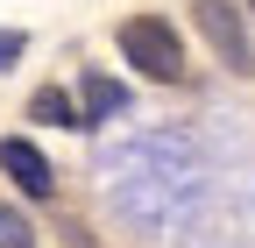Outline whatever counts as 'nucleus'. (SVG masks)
<instances>
[{"instance_id":"7ed1b4c3","label":"nucleus","mask_w":255,"mask_h":248,"mask_svg":"<svg viewBox=\"0 0 255 248\" xmlns=\"http://www.w3.org/2000/svg\"><path fill=\"white\" fill-rule=\"evenodd\" d=\"M0 170H7V177H14V192H21V199H36V206L57 192V170H50V156H43L28 135H7V142H0Z\"/></svg>"},{"instance_id":"20e7f679","label":"nucleus","mask_w":255,"mask_h":248,"mask_svg":"<svg viewBox=\"0 0 255 248\" xmlns=\"http://www.w3.org/2000/svg\"><path fill=\"white\" fill-rule=\"evenodd\" d=\"M28 121H43V128H85V114L64 100V85H43L36 100H28Z\"/></svg>"},{"instance_id":"f257e3e1","label":"nucleus","mask_w":255,"mask_h":248,"mask_svg":"<svg viewBox=\"0 0 255 248\" xmlns=\"http://www.w3.org/2000/svg\"><path fill=\"white\" fill-rule=\"evenodd\" d=\"M114 43L128 57V71H142L156 85H184V36H177L163 14H128L114 28Z\"/></svg>"},{"instance_id":"6e6552de","label":"nucleus","mask_w":255,"mask_h":248,"mask_svg":"<svg viewBox=\"0 0 255 248\" xmlns=\"http://www.w3.org/2000/svg\"><path fill=\"white\" fill-rule=\"evenodd\" d=\"M241 14H248V28H255V0H241Z\"/></svg>"},{"instance_id":"0eeeda50","label":"nucleus","mask_w":255,"mask_h":248,"mask_svg":"<svg viewBox=\"0 0 255 248\" xmlns=\"http://www.w3.org/2000/svg\"><path fill=\"white\" fill-rule=\"evenodd\" d=\"M21 50H28V36H21V28H0V71H7Z\"/></svg>"},{"instance_id":"f03ea898","label":"nucleus","mask_w":255,"mask_h":248,"mask_svg":"<svg viewBox=\"0 0 255 248\" xmlns=\"http://www.w3.org/2000/svg\"><path fill=\"white\" fill-rule=\"evenodd\" d=\"M191 28L206 36V50L234 78H255V28L241 14V0H191Z\"/></svg>"},{"instance_id":"39448f33","label":"nucleus","mask_w":255,"mask_h":248,"mask_svg":"<svg viewBox=\"0 0 255 248\" xmlns=\"http://www.w3.org/2000/svg\"><path fill=\"white\" fill-rule=\"evenodd\" d=\"M121 100H128V92H121L114 78H85V107H78V114H85V121H107Z\"/></svg>"},{"instance_id":"423d86ee","label":"nucleus","mask_w":255,"mask_h":248,"mask_svg":"<svg viewBox=\"0 0 255 248\" xmlns=\"http://www.w3.org/2000/svg\"><path fill=\"white\" fill-rule=\"evenodd\" d=\"M0 248H36V227L21 206H0Z\"/></svg>"}]
</instances>
